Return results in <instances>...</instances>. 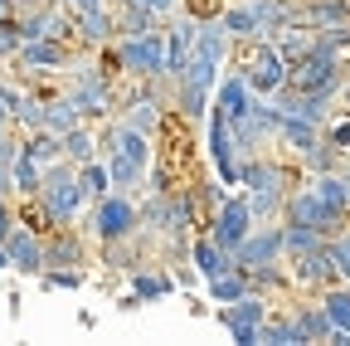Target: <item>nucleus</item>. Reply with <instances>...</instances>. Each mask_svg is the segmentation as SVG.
Masks as SVG:
<instances>
[{"label":"nucleus","instance_id":"11","mask_svg":"<svg viewBox=\"0 0 350 346\" xmlns=\"http://www.w3.org/2000/svg\"><path fill=\"white\" fill-rule=\"evenodd\" d=\"M88 264V239L73 225H59L44 234V269H83Z\"/></svg>","mask_w":350,"mask_h":346},{"label":"nucleus","instance_id":"16","mask_svg":"<svg viewBox=\"0 0 350 346\" xmlns=\"http://www.w3.org/2000/svg\"><path fill=\"white\" fill-rule=\"evenodd\" d=\"M229 49H234V39L224 34V25H219V20H200V29H195V49H190V54H204V59H214V64H224Z\"/></svg>","mask_w":350,"mask_h":346},{"label":"nucleus","instance_id":"5","mask_svg":"<svg viewBox=\"0 0 350 346\" xmlns=\"http://www.w3.org/2000/svg\"><path fill=\"white\" fill-rule=\"evenodd\" d=\"M282 220H287V225H312V230H321L326 239L345 230V214H340V210H331V205L317 195V186H312V181H306V186H297V190H287Z\"/></svg>","mask_w":350,"mask_h":346},{"label":"nucleus","instance_id":"21","mask_svg":"<svg viewBox=\"0 0 350 346\" xmlns=\"http://www.w3.org/2000/svg\"><path fill=\"white\" fill-rule=\"evenodd\" d=\"M317 137H321V127H317V122H306V117H292V112H282V122H278V142H282V147H292V151L301 156V151L312 147Z\"/></svg>","mask_w":350,"mask_h":346},{"label":"nucleus","instance_id":"27","mask_svg":"<svg viewBox=\"0 0 350 346\" xmlns=\"http://www.w3.org/2000/svg\"><path fill=\"white\" fill-rule=\"evenodd\" d=\"M10 176H15V195H39V186H44V166L20 147V156H15V166H10Z\"/></svg>","mask_w":350,"mask_h":346},{"label":"nucleus","instance_id":"39","mask_svg":"<svg viewBox=\"0 0 350 346\" xmlns=\"http://www.w3.org/2000/svg\"><path fill=\"white\" fill-rule=\"evenodd\" d=\"M10 15H20V10H15V0H0V20H10Z\"/></svg>","mask_w":350,"mask_h":346},{"label":"nucleus","instance_id":"14","mask_svg":"<svg viewBox=\"0 0 350 346\" xmlns=\"http://www.w3.org/2000/svg\"><path fill=\"white\" fill-rule=\"evenodd\" d=\"M190 264H195V273H200L204 283L219 278V273H229V269H239V264H234V254H229V249H219L204 230L190 239Z\"/></svg>","mask_w":350,"mask_h":346},{"label":"nucleus","instance_id":"29","mask_svg":"<svg viewBox=\"0 0 350 346\" xmlns=\"http://www.w3.org/2000/svg\"><path fill=\"white\" fill-rule=\"evenodd\" d=\"M10 122H15V132H39V127H44V98L34 88H25V98L15 103Z\"/></svg>","mask_w":350,"mask_h":346},{"label":"nucleus","instance_id":"19","mask_svg":"<svg viewBox=\"0 0 350 346\" xmlns=\"http://www.w3.org/2000/svg\"><path fill=\"white\" fill-rule=\"evenodd\" d=\"M83 122V108L68 98V93H54V98H44V127H49V132H73V127Z\"/></svg>","mask_w":350,"mask_h":346},{"label":"nucleus","instance_id":"18","mask_svg":"<svg viewBox=\"0 0 350 346\" xmlns=\"http://www.w3.org/2000/svg\"><path fill=\"white\" fill-rule=\"evenodd\" d=\"M292 317H297L306 341H331L336 336V322H331V312L321 308V302H301V308H292Z\"/></svg>","mask_w":350,"mask_h":346},{"label":"nucleus","instance_id":"30","mask_svg":"<svg viewBox=\"0 0 350 346\" xmlns=\"http://www.w3.org/2000/svg\"><path fill=\"white\" fill-rule=\"evenodd\" d=\"M340 161H345V151H336V147H331L326 137H317L312 147H306V151H301V166H306V171H312V176H321V171H336Z\"/></svg>","mask_w":350,"mask_h":346},{"label":"nucleus","instance_id":"12","mask_svg":"<svg viewBox=\"0 0 350 346\" xmlns=\"http://www.w3.org/2000/svg\"><path fill=\"white\" fill-rule=\"evenodd\" d=\"M195 29H200L195 15H180V20L165 25V78H180L185 73L190 49H195Z\"/></svg>","mask_w":350,"mask_h":346},{"label":"nucleus","instance_id":"1","mask_svg":"<svg viewBox=\"0 0 350 346\" xmlns=\"http://www.w3.org/2000/svg\"><path fill=\"white\" fill-rule=\"evenodd\" d=\"M64 93L83 108V122H107V117H117V78H112L98 59H73Z\"/></svg>","mask_w":350,"mask_h":346},{"label":"nucleus","instance_id":"7","mask_svg":"<svg viewBox=\"0 0 350 346\" xmlns=\"http://www.w3.org/2000/svg\"><path fill=\"white\" fill-rule=\"evenodd\" d=\"M253 225H258V220H253V210H248V195H229V200L204 220V234H209L219 249H229V254H234V249L248 239Z\"/></svg>","mask_w":350,"mask_h":346},{"label":"nucleus","instance_id":"4","mask_svg":"<svg viewBox=\"0 0 350 346\" xmlns=\"http://www.w3.org/2000/svg\"><path fill=\"white\" fill-rule=\"evenodd\" d=\"M112 49H117L122 78H161V73H165V29L131 34V39H112Z\"/></svg>","mask_w":350,"mask_h":346},{"label":"nucleus","instance_id":"35","mask_svg":"<svg viewBox=\"0 0 350 346\" xmlns=\"http://www.w3.org/2000/svg\"><path fill=\"white\" fill-rule=\"evenodd\" d=\"M180 5H185V15H195V20H219L224 0H180Z\"/></svg>","mask_w":350,"mask_h":346},{"label":"nucleus","instance_id":"28","mask_svg":"<svg viewBox=\"0 0 350 346\" xmlns=\"http://www.w3.org/2000/svg\"><path fill=\"white\" fill-rule=\"evenodd\" d=\"M321 308L331 312L336 332L350 336V283H331V288H321Z\"/></svg>","mask_w":350,"mask_h":346},{"label":"nucleus","instance_id":"22","mask_svg":"<svg viewBox=\"0 0 350 346\" xmlns=\"http://www.w3.org/2000/svg\"><path fill=\"white\" fill-rule=\"evenodd\" d=\"M258 341H268V346H306V336H301V327H297L292 312H287V317L268 312V322L258 327Z\"/></svg>","mask_w":350,"mask_h":346},{"label":"nucleus","instance_id":"6","mask_svg":"<svg viewBox=\"0 0 350 346\" xmlns=\"http://www.w3.org/2000/svg\"><path fill=\"white\" fill-rule=\"evenodd\" d=\"M10 64L20 69L25 83H34V78H54V73H68L73 45H64V39H25L20 54H15Z\"/></svg>","mask_w":350,"mask_h":346},{"label":"nucleus","instance_id":"24","mask_svg":"<svg viewBox=\"0 0 350 346\" xmlns=\"http://www.w3.org/2000/svg\"><path fill=\"white\" fill-rule=\"evenodd\" d=\"M39 166H54V161H64V137L59 132H49V127H39V132H25V142H20Z\"/></svg>","mask_w":350,"mask_h":346},{"label":"nucleus","instance_id":"3","mask_svg":"<svg viewBox=\"0 0 350 346\" xmlns=\"http://www.w3.org/2000/svg\"><path fill=\"white\" fill-rule=\"evenodd\" d=\"M142 230V205L131 200L126 190H107L103 200L88 205V225L83 234H93L98 244H117V239H131Z\"/></svg>","mask_w":350,"mask_h":346},{"label":"nucleus","instance_id":"38","mask_svg":"<svg viewBox=\"0 0 350 346\" xmlns=\"http://www.w3.org/2000/svg\"><path fill=\"white\" fill-rule=\"evenodd\" d=\"M336 98H340V112H350V73L340 78V93H336Z\"/></svg>","mask_w":350,"mask_h":346},{"label":"nucleus","instance_id":"2","mask_svg":"<svg viewBox=\"0 0 350 346\" xmlns=\"http://www.w3.org/2000/svg\"><path fill=\"white\" fill-rule=\"evenodd\" d=\"M39 200H44V214H49V225H78V214L88 210V195L78 186V166L64 156L54 166H44V186H39Z\"/></svg>","mask_w":350,"mask_h":346},{"label":"nucleus","instance_id":"13","mask_svg":"<svg viewBox=\"0 0 350 346\" xmlns=\"http://www.w3.org/2000/svg\"><path fill=\"white\" fill-rule=\"evenodd\" d=\"M5 249H10V269H20V273H44V234L39 230H29V225H15L10 234H5Z\"/></svg>","mask_w":350,"mask_h":346},{"label":"nucleus","instance_id":"10","mask_svg":"<svg viewBox=\"0 0 350 346\" xmlns=\"http://www.w3.org/2000/svg\"><path fill=\"white\" fill-rule=\"evenodd\" d=\"M287 273H292L297 288H331V283H340L336 258H331V239L317 244V249H306V254H292L287 258Z\"/></svg>","mask_w":350,"mask_h":346},{"label":"nucleus","instance_id":"32","mask_svg":"<svg viewBox=\"0 0 350 346\" xmlns=\"http://www.w3.org/2000/svg\"><path fill=\"white\" fill-rule=\"evenodd\" d=\"M20 45H25V34H20V15L0 20V64H10V59L20 54Z\"/></svg>","mask_w":350,"mask_h":346},{"label":"nucleus","instance_id":"40","mask_svg":"<svg viewBox=\"0 0 350 346\" xmlns=\"http://www.w3.org/2000/svg\"><path fill=\"white\" fill-rule=\"evenodd\" d=\"M10 269V249H5V239H0V273Z\"/></svg>","mask_w":350,"mask_h":346},{"label":"nucleus","instance_id":"26","mask_svg":"<svg viewBox=\"0 0 350 346\" xmlns=\"http://www.w3.org/2000/svg\"><path fill=\"white\" fill-rule=\"evenodd\" d=\"M219 25H224L229 39H262L258 34V20L248 10V0H243V5H224V10H219Z\"/></svg>","mask_w":350,"mask_h":346},{"label":"nucleus","instance_id":"20","mask_svg":"<svg viewBox=\"0 0 350 346\" xmlns=\"http://www.w3.org/2000/svg\"><path fill=\"white\" fill-rule=\"evenodd\" d=\"M64 156H68L73 166L103 156V147H98V127H93V122H78L73 132H64Z\"/></svg>","mask_w":350,"mask_h":346},{"label":"nucleus","instance_id":"37","mask_svg":"<svg viewBox=\"0 0 350 346\" xmlns=\"http://www.w3.org/2000/svg\"><path fill=\"white\" fill-rule=\"evenodd\" d=\"M10 230H15V210H10V200H5V195H0V239H5Z\"/></svg>","mask_w":350,"mask_h":346},{"label":"nucleus","instance_id":"34","mask_svg":"<svg viewBox=\"0 0 350 346\" xmlns=\"http://www.w3.org/2000/svg\"><path fill=\"white\" fill-rule=\"evenodd\" d=\"M321 137H326L336 151H350V112H340L336 122H326V127H321Z\"/></svg>","mask_w":350,"mask_h":346},{"label":"nucleus","instance_id":"33","mask_svg":"<svg viewBox=\"0 0 350 346\" xmlns=\"http://www.w3.org/2000/svg\"><path fill=\"white\" fill-rule=\"evenodd\" d=\"M39 283H44V288H68V293H73V288H83V269H44Z\"/></svg>","mask_w":350,"mask_h":346},{"label":"nucleus","instance_id":"17","mask_svg":"<svg viewBox=\"0 0 350 346\" xmlns=\"http://www.w3.org/2000/svg\"><path fill=\"white\" fill-rule=\"evenodd\" d=\"M287 190H292V186H282V181L258 186V190H243V195H248V210H253V220H258V225H262V220H278L282 205H287Z\"/></svg>","mask_w":350,"mask_h":346},{"label":"nucleus","instance_id":"9","mask_svg":"<svg viewBox=\"0 0 350 346\" xmlns=\"http://www.w3.org/2000/svg\"><path fill=\"white\" fill-rule=\"evenodd\" d=\"M278 258H287V249H282V225L278 220H262V225H253L248 230V239L234 249V264L248 273V269H258V264H278Z\"/></svg>","mask_w":350,"mask_h":346},{"label":"nucleus","instance_id":"23","mask_svg":"<svg viewBox=\"0 0 350 346\" xmlns=\"http://www.w3.org/2000/svg\"><path fill=\"white\" fill-rule=\"evenodd\" d=\"M131 293H137L142 302H156V297L175 293V273H165V269H137V273H131Z\"/></svg>","mask_w":350,"mask_h":346},{"label":"nucleus","instance_id":"15","mask_svg":"<svg viewBox=\"0 0 350 346\" xmlns=\"http://www.w3.org/2000/svg\"><path fill=\"white\" fill-rule=\"evenodd\" d=\"M112 15H117V39H131V34H151L161 29V20L151 10H142L137 0H112Z\"/></svg>","mask_w":350,"mask_h":346},{"label":"nucleus","instance_id":"36","mask_svg":"<svg viewBox=\"0 0 350 346\" xmlns=\"http://www.w3.org/2000/svg\"><path fill=\"white\" fill-rule=\"evenodd\" d=\"M137 5H142V10H151L156 20H170L175 10H180V0H137Z\"/></svg>","mask_w":350,"mask_h":346},{"label":"nucleus","instance_id":"25","mask_svg":"<svg viewBox=\"0 0 350 346\" xmlns=\"http://www.w3.org/2000/svg\"><path fill=\"white\" fill-rule=\"evenodd\" d=\"M78 186H83L88 205H93V200H103V195L112 190V171H107V161H103V156L83 161V166H78Z\"/></svg>","mask_w":350,"mask_h":346},{"label":"nucleus","instance_id":"8","mask_svg":"<svg viewBox=\"0 0 350 346\" xmlns=\"http://www.w3.org/2000/svg\"><path fill=\"white\" fill-rule=\"evenodd\" d=\"M268 297L262 293H243L239 302H224V308H219V322L229 327V336L239 341V346H258V327L268 322Z\"/></svg>","mask_w":350,"mask_h":346},{"label":"nucleus","instance_id":"31","mask_svg":"<svg viewBox=\"0 0 350 346\" xmlns=\"http://www.w3.org/2000/svg\"><path fill=\"white\" fill-rule=\"evenodd\" d=\"M243 293H253V288H248V273H243V269H229V273L209 278V297H214V302H239Z\"/></svg>","mask_w":350,"mask_h":346}]
</instances>
